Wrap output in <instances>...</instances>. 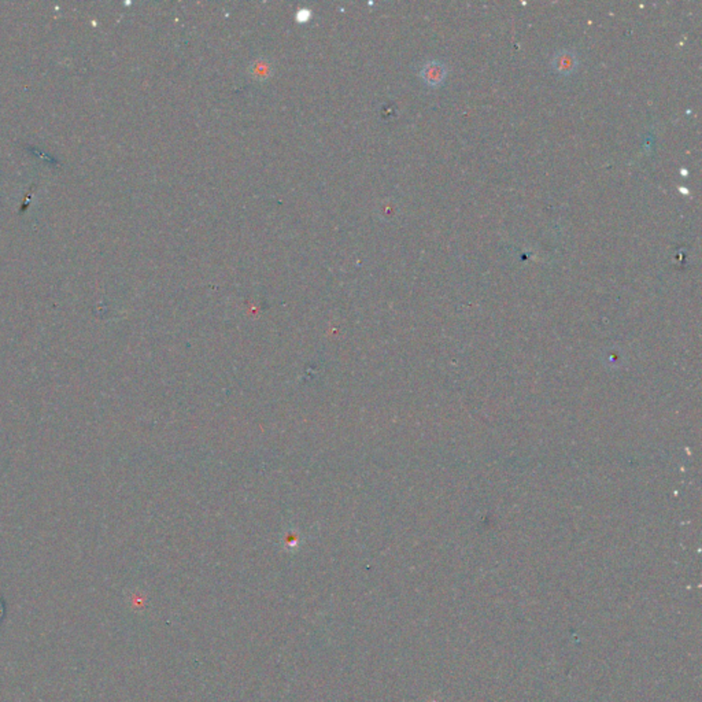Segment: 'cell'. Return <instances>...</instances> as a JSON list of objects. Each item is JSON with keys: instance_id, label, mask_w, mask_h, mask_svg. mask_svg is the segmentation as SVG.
<instances>
[{"instance_id": "1", "label": "cell", "mask_w": 702, "mask_h": 702, "mask_svg": "<svg viewBox=\"0 0 702 702\" xmlns=\"http://www.w3.org/2000/svg\"><path fill=\"white\" fill-rule=\"evenodd\" d=\"M445 76H446V67L436 60L427 63L421 70V78L428 85H432V87L439 85L445 80Z\"/></svg>"}, {"instance_id": "2", "label": "cell", "mask_w": 702, "mask_h": 702, "mask_svg": "<svg viewBox=\"0 0 702 702\" xmlns=\"http://www.w3.org/2000/svg\"><path fill=\"white\" fill-rule=\"evenodd\" d=\"M576 65H578L576 57L570 51H563V53L557 54L553 59V67L561 74L572 73L575 70Z\"/></svg>"}, {"instance_id": "3", "label": "cell", "mask_w": 702, "mask_h": 702, "mask_svg": "<svg viewBox=\"0 0 702 702\" xmlns=\"http://www.w3.org/2000/svg\"><path fill=\"white\" fill-rule=\"evenodd\" d=\"M250 74L257 80H264L271 76V65L265 59H257L250 66Z\"/></svg>"}, {"instance_id": "4", "label": "cell", "mask_w": 702, "mask_h": 702, "mask_svg": "<svg viewBox=\"0 0 702 702\" xmlns=\"http://www.w3.org/2000/svg\"><path fill=\"white\" fill-rule=\"evenodd\" d=\"M310 15H311V14H310V11H309V10H299V11H298L299 21H306Z\"/></svg>"}]
</instances>
